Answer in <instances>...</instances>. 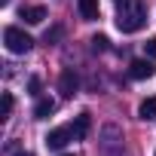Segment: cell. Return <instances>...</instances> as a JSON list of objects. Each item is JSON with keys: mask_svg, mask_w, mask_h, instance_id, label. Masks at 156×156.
<instances>
[{"mask_svg": "<svg viewBox=\"0 0 156 156\" xmlns=\"http://www.w3.org/2000/svg\"><path fill=\"white\" fill-rule=\"evenodd\" d=\"M144 52H147V58H153V61H156V37H150V40L144 43Z\"/></svg>", "mask_w": 156, "mask_h": 156, "instance_id": "14", "label": "cell"}, {"mask_svg": "<svg viewBox=\"0 0 156 156\" xmlns=\"http://www.w3.org/2000/svg\"><path fill=\"white\" fill-rule=\"evenodd\" d=\"M89 126H92V119H89V113H80L73 119V126H70V132H73V141H83L86 135H89Z\"/></svg>", "mask_w": 156, "mask_h": 156, "instance_id": "6", "label": "cell"}, {"mask_svg": "<svg viewBox=\"0 0 156 156\" xmlns=\"http://www.w3.org/2000/svg\"><path fill=\"white\" fill-rule=\"evenodd\" d=\"M55 107H58V104H55L52 98H40V101L34 104V119H49V116L55 113Z\"/></svg>", "mask_w": 156, "mask_h": 156, "instance_id": "7", "label": "cell"}, {"mask_svg": "<svg viewBox=\"0 0 156 156\" xmlns=\"http://www.w3.org/2000/svg\"><path fill=\"white\" fill-rule=\"evenodd\" d=\"M147 25L144 0H116V28L122 34H135Z\"/></svg>", "mask_w": 156, "mask_h": 156, "instance_id": "1", "label": "cell"}, {"mask_svg": "<svg viewBox=\"0 0 156 156\" xmlns=\"http://www.w3.org/2000/svg\"><path fill=\"white\" fill-rule=\"evenodd\" d=\"M104 49H107V37H104V34L92 37V52H104Z\"/></svg>", "mask_w": 156, "mask_h": 156, "instance_id": "12", "label": "cell"}, {"mask_svg": "<svg viewBox=\"0 0 156 156\" xmlns=\"http://www.w3.org/2000/svg\"><path fill=\"white\" fill-rule=\"evenodd\" d=\"M138 113H141V119H147V122H156V95L144 98V101H141V107H138Z\"/></svg>", "mask_w": 156, "mask_h": 156, "instance_id": "9", "label": "cell"}, {"mask_svg": "<svg viewBox=\"0 0 156 156\" xmlns=\"http://www.w3.org/2000/svg\"><path fill=\"white\" fill-rule=\"evenodd\" d=\"M28 89H31V95H40V80H37V76L28 83Z\"/></svg>", "mask_w": 156, "mask_h": 156, "instance_id": "15", "label": "cell"}, {"mask_svg": "<svg viewBox=\"0 0 156 156\" xmlns=\"http://www.w3.org/2000/svg\"><path fill=\"white\" fill-rule=\"evenodd\" d=\"M43 40H46V43H58V40H61V28H58V25H55V28H49Z\"/></svg>", "mask_w": 156, "mask_h": 156, "instance_id": "13", "label": "cell"}, {"mask_svg": "<svg viewBox=\"0 0 156 156\" xmlns=\"http://www.w3.org/2000/svg\"><path fill=\"white\" fill-rule=\"evenodd\" d=\"M76 86H80V80H76V73H73V67H64L61 70V80H58V89H61V95H73L76 92Z\"/></svg>", "mask_w": 156, "mask_h": 156, "instance_id": "5", "label": "cell"}, {"mask_svg": "<svg viewBox=\"0 0 156 156\" xmlns=\"http://www.w3.org/2000/svg\"><path fill=\"white\" fill-rule=\"evenodd\" d=\"M16 156H34V153H16Z\"/></svg>", "mask_w": 156, "mask_h": 156, "instance_id": "16", "label": "cell"}, {"mask_svg": "<svg viewBox=\"0 0 156 156\" xmlns=\"http://www.w3.org/2000/svg\"><path fill=\"white\" fill-rule=\"evenodd\" d=\"M12 104H16V101H12V95H9V92H3V107H0V116H3V119L12 113Z\"/></svg>", "mask_w": 156, "mask_h": 156, "instance_id": "11", "label": "cell"}, {"mask_svg": "<svg viewBox=\"0 0 156 156\" xmlns=\"http://www.w3.org/2000/svg\"><path fill=\"white\" fill-rule=\"evenodd\" d=\"M3 43H6V49H9L12 55H25V52H31V46H34L31 34H25L22 28H12V25L3 31Z\"/></svg>", "mask_w": 156, "mask_h": 156, "instance_id": "2", "label": "cell"}, {"mask_svg": "<svg viewBox=\"0 0 156 156\" xmlns=\"http://www.w3.org/2000/svg\"><path fill=\"white\" fill-rule=\"evenodd\" d=\"M129 76L132 80H150L153 76V58H135L129 64Z\"/></svg>", "mask_w": 156, "mask_h": 156, "instance_id": "3", "label": "cell"}, {"mask_svg": "<svg viewBox=\"0 0 156 156\" xmlns=\"http://www.w3.org/2000/svg\"><path fill=\"white\" fill-rule=\"evenodd\" d=\"M61 156H70V153H61Z\"/></svg>", "mask_w": 156, "mask_h": 156, "instance_id": "18", "label": "cell"}, {"mask_svg": "<svg viewBox=\"0 0 156 156\" xmlns=\"http://www.w3.org/2000/svg\"><path fill=\"white\" fill-rule=\"evenodd\" d=\"M67 141H73V132L64 129V126H61V129H52V132L46 135V147H49V150H61Z\"/></svg>", "mask_w": 156, "mask_h": 156, "instance_id": "4", "label": "cell"}, {"mask_svg": "<svg viewBox=\"0 0 156 156\" xmlns=\"http://www.w3.org/2000/svg\"><path fill=\"white\" fill-rule=\"evenodd\" d=\"M28 25H40L43 19H46V9L43 6H22V12H19Z\"/></svg>", "mask_w": 156, "mask_h": 156, "instance_id": "8", "label": "cell"}, {"mask_svg": "<svg viewBox=\"0 0 156 156\" xmlns=\"http://www.w3.org/2000/svg\"><path fill=\"white\" fill-rule=\"evenodd\" d=\"M76 6H80V16H83L86 22L98 19V0H76Z\"/></svg>", "mask_w": 156, "mask_h": 156, "instance_id": "10", "label": "cell"}, {"mask_svg": "<svg viewBox=\"0 0 156 156\" xmlns=\"http://www.w3.org/2000/svg\"><path fill=\"white\" fill-rule=\"evenodd\" d=\"M6 3H9V0H0V6H6Z\"/></svg>", "mask_w": 156, "mask_h": 156, "instance_id": "17", "label": "cell"}]
</instances>
